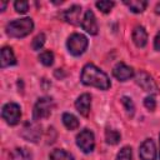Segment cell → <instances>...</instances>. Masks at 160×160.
I'll list each match as a JSON object with an SVG mask.
<instances>
[{
  "instance_id": "cell-1",
  "label": "cell",
  "mask_w": 160,
  "mask_h": 160,
  "mask_svg": "<svg viewBox=\"0 0 160 160\" xmlns=\"http://www.w3.org/2000/svg\"><path fill=\"white\" fill-rule=\"evenodd\" d=\"M80 79L84 85L95 86L100 90H108L110 88V80L108 75L99 68H96L94 64H86L82 68Z\"/></svg>"
},
{
  "instance_id": "cell-2",
  "label": "cell",
  "mask_w": 160,
  "mask_h": 160,
  "mask_svg": "<svg viewBox=\"0 0 160 160\" xmlns=\"http://www.w3.org/2000/svg\"><path fill=\"white\" fill-rule=\"evenodd\" d=\"M34 29V22L30 18L18 19L14 21H10L6 25V32L11 38H24L29 35Z\"/></svg>"
},
{
  "instance_id": "cell-3",
  "label": "cell",
  "mask_w": 160,
  "mask_h": 160,
  "mask_svg": "<svg viewBox=\"0 0 160 160\" xmlns=\"http://www.w3.org/2000/svg\"><path fill=\"white\" fill-rule=\"evenodd\" d=\"M66 45H68L69 52L71 55L79 56V55H81L86 50V48H88V39L82 34L75 32V34L69 36Z\"/></svg>"
},
{
  "instance_id": "cell-4",
  "label": "cell",
  "mask_w": 160,
  "mask_h": 160,
  "mask_svg": "<svg viewBox=\"0 0 160 160\" xmlns=\"http://www.w3.org/2000/svg\"><path fill=\"white\" fill-rule=\"evenodd\" d=\"M52 106H54V102H52L51 98H40L34 106L32 119L34 120H41V119L49 118L51 114Z\"/></svg>"
},
{
  "instance_id": "cell-5",
  "label": "cell",
  "mask_w": 160,
  "mask_h": 160,
  "mask_svg": "<svg viewBox=\"0 0 160 160\" xmlns=\"http://www.w3.org/2000/svg\"><path fill=\"white\" fill-rule=\"evenodd\" d=\"M134 78H135V82L144 90V91H148V92H150V94H156L158 92V85H156V82L152 80V78L148 74V72H145V71H142V70H140V71H138L135 75H134Z\"/></svg>"
},
{
  "instance_id": "cell-6",
  "label": "cell",
  "mask_w": 160,
  "mask_h": 160,
  "mask_svg": "<svg viewBox=\"0 0 160 160\" xmlns=\"http://www.w3.org/2000/svg\"><path fill=\"white\" fill-rule=\"evenodd\" d=\"M1 115H2V119L9 125H16L20 121V118H21L20 106L15 102H8L2 108Z\"/></svg>"
},
{
  "instance_id": "cell-7",
  "label": "cell",
  "mask_w": 160,
  "mask_h": 160,
  "mask_svg": "<svg viewBox=\"0 0 160 160\" xmlns=\"http://www.w3.org/2000/svg\"><path fill=\"white\" fill-rule=\"evenodd\" d=\"M76 145L80 148V150H82L84 152H91L94 150L95 146V138L94 134L88 130L84 129L82 131H80V134H78L76 136Z\"/></svg>"
},
{
  "instance_id": "cell-8",
  "label": "cell",
  "mask_w": 160,
  "mask_h": 160,
  "mask_svg": "<svg viewBox=\"0 0 160 160\" xmlns=\"http://www.w3.org/2000/svg\"><path fill=\"white\" fill-rule=\"evenodd\" d=\"M139 155L141 160H156V148L151 139L144 140V142L140 145Z\"/></svg>"
},
{
  "instance_id": "cell-9",
  "label": "cell",
  "mask_w": 160,
  "mask_h": 160,
  "mask_svg": "<svg viewBox=\"0 0 160 160\" xmlns=\"http://www.w3.org/2000/svg\"><path fill=\"white\" fill-rule=\"evenodd\" d=\"M81 26H82V29H84L88 34H90V35H96V34H98V30H99L98 22H96V19H95L94 12H92L91 10H88V11L85 12L84 19H82V21H81Z\"/></svg>"
},
{
  "instance_id": "cell-10",
  "label": "cell",
  "mask_w": 160,
  "mask_h": 160,
  "mask_svg": "<svg viewBox=\"0 0 160 160\" xmlns=\"http://www.w3.org/2000/svg\"><path fill=\"white\" fill-rule=\"evenodd\" d=\"M112 74H114V76H115L118 80H120V81H126V80H129L130 78L134 76V70H132V68L125 65L124 62H119V64H116L115 68L112 69Z\"/></svg>"
},
{
  "instance_id": "cell-11",
  "label": "cell",
  "mask_w": 160,
  "mask_h": 160,
  "mask_svg": "<svg viewBox=\"0 0 160 160\" xmlns=\"http://www.w3.org/2000/svg\"><path fill=\"white\" fill-rule=\"evenodd\" d=\"M80 14H81V8L79 5H72L70 9L65 10L61 14V18L72 25H79L80 24Z\"/></svg>"
},
{
  "instance_id": "cell-12",
  "label": "cell",
  "mask_w": 160,
  "mask_h": 160,
  "mask_svg": "<svg viewBox=\"0 0 160 160\" xmlns=\"http://www.w3.org/2000/svg\"><path fill=\"white\" fill-rule=\"evenodd\" d=\"M90 106H91V96L89 94H82L78 98V100L75 101V108L76 110L82 115V116H88L90 112Z\"/></svg>"
},
{
  "instance_id": "cell-13",
  "label": "cell",
  "mask_w": 160,
  "mask_h": 160,
  "mask_svg": "<svg viewBox=\"0 0 160 160\" xmlns=\"http://www.w3.org/2000/svg\"><path fill=\"white\" fill-rule=\"evenodd\" d=\"M41 134V130H40V126L35 125V124H26L24 130H22V136L29 140V141H32V142H36L39 136Z\"/></svg>"
},
{
  "instance_id": "cell-14",
  "label": "cell",
  "mask_w": 160,
  "mask_h": 160,
  "mask_svg": "<svg viewBox=\"0 0 160 160\" xmlns=\"http://www.w3.org/2000/svg\"><path fill=\"white\" fill-rule=\"evenodd\" d=\"M132 41L138 48H144L148 42V32L142 26H136L132 31Z\"/></svg>"
},
{
  "instance_id": "cell-15",
  "label": "cell",
  "mask_w": 160,
  "mask_h": 160,
  "mask_svg": "<svg viewBox=\"0 0 160 160\" xmlns=\"http://www.w3.org/2000/svg\"><path fill=\"white\" fill-rule=\"evenodd\" d=\"M16 62V59H15V55H14V51L11 48H2L1 49V60H0V64H1V68H6V66H10V65H14Z\"/></svg>"
},
{
  "instance_id": "cell-16",
  "label": "cell",
  "mask_w": 160,
  "mask_h": 160,
  "mask_svg": "<svg viewBox=\"0 0 160 160\" xmlns=\"http://www.w3.org/2000/svg\"><path fill=\"white\" fill-rule=\"evenodd\" d=\"M124 4L132 11V12H142L148 5L145 0H125Z\"/></svg>"
},
{
  "instance_id": "cell-17",
  "label": "cell",
  "mask_w": 160,
  "mask_h": 160,
  "mask_svg": "<svg viewBox=\"0 0 160 160\" xmlns=\"http://www.w3.org/2000/svg\"><path fill=\"white\" fill-rule=\"evenodd\" d=\"M62 122L69 130H75L79 128V120L76 116H74L70 112H64L62 114Z\"/></svg>"
},
{
  "instance_id": "cell-18",
  "label": "cell",
  "mask_w": 160,
  "mask_h": 160,
  "mask_svg": "<svg viewBox=\"0 0 160 160\" xmlns=\"http://www.w3.org/2000/svg\"><path fill=\"white\" fill-rule=\"evenodd\" d=\"M12 160H31V152L24 148H16L11 152Z\"/></svg>"
},
{
  "instance_id": "cell-19",
  "label": "cell",
  "mask_w": 160,
  "mask_h": 160,
  "mask_svg": "<svg viewBox=\"0 0 160 160\" xmlns=\"http://www.w3.org/2000/svg\"><path fill=\"white\" fill-rule=\"evenodd\" d=\"M50 160H74V158L62 149H55L50 154Z\"/></svg>"
},
{
  "instance_id": "cell-20",
  "label": "cell",
  "mask_w": 160,
  "mask_h": 160,
  "mask_svg": "<svg viewBox=\"0 0 160 160\" xmlns=\"http://www.w3.org/2000/svg\"><path fill=\"white\" fill-rule=\"evenodd\" d=\"M105 140L108 144L110 145H115L120 141V134L116 131V130H111V129H108L105 131Z\"/></svg>"
},
{
  "instance_id": "cell-21",
  "label": "cell",
  "mask_w": 160,
  "mask_h": 160,
  "mask_svg": "<svg viewBox=\"0 0 160 160\" xmlns=\"http://www.w3.org/2000/svg\"><path fill=\"white\" fill-rule=\"evenodd\" d=\"M39 60L41 61V64H44L45 66H50L54 62V54L51 51H44L39 55Z\"/></svg>"
},
{
  "instance_id": "cell-22",
  "label": "cell",
  "mask_w": 160,
  "mask_h": 160,
  "mask_svg": "<svg viewBox=\"0 0 160 160\" xmlns=\"http://www.w3.org/2000/svg\"><path fill=\"white\" fill-rule=\"evenodd\" d=\"M132 159V152H131V148L129 146H124L116 156V160H131Z\"/></svg>"
},
{
  "instance_id": "cell-23",
  "label": "cell",
  "mask_w": 160,
  "mask_h": 160,
  "mask_svg": "<svg viewBox=\"0 0 160 160\" xmlns=\"http://www.w3.org/2000/svg\"><path fill=\"white\" fill-rule=\"evenodd\" d=\"M45 44V35L41 32L39 35L35 36V39L32 40V44H31V48L32 50H40Z\"/></svg>"
},
{
  "instance_id": "cell-24",
  "label": "cell",
  "mask_w": 160,
  "mask_h": 160,
  "mask_svg": "<svg viewBox=\"0 0 160 160\" xmlns=\"http://www.w3.org/2000/svg\"><path fill=\"white\" fill-rule=\"evenodd\" d=\"M114 1H106V0H101L96 2V8L99 10H101L102 12H109L112 8H114Z\"/></svg>"
},
{
  "instance_id": "cell-25",
  "label": "cell",
  "mask_w": 160,
  "mask_h": 160,
  "mask_svg": "<svg viewBox=\"0 0 160 160\" xmlns=\"http://www.w3.org/2000/svg\"><path fill=\"white\" fill-rule=\"evenodd\" d=\"M14 8H15V10L18 12L24 14V12H26L29 10V2L24 1V0H18V1L14 2Z\"/></svg>"
},
{
  "instance_id": "cell-26",
  "label": "cell",
  "mask_w": 160,
  "mask_h": 160,
  "mask_svg": "<svg viewBox=\"0 0 160 160\" xmlns=\"http://www.w3.org/2000/svg\"><path fill=\"white\" fill-rule=\"evenodd\" d=\"M121 102H122V105L125 106V109H126V111L129 112V115H132L134 111H135V106H134L131 99H129L128 96H122V98H121Z\"/></svg>"
},
{
  "instance_id": "cell-27",
  "label": "cell",
  "mask_w": 160,
  "mask_h": 160,
  "mask_svg": "<svg viewBox=\"0 0 160 160\" xmlns=\"http://www.w3.org/2000/svg\"><path fill=\"white\" fill-rule=\"evenodd\" d=\"M144 105H145L146 109H149V110H154L155 106H156L155 99H154L152 96H148V98H145V100H144Z\"/></svg>"
},
{
  "instance_id": "cell-28",
  "label": "cell",
  "mask_w": 160,
  "mask_h": 160,
  "mask_svg": "<svg viewBox=\"0 0 160 160\" xmlns=\"http://www.w3.org/2000/svg\"><path fill=\"white\" fill-rule=\"evenodd\" d=\"M154 48H155V50L160 51V31L156 34V36L154 39Z\"/></svg>"
},
{
  "instance_id": "cell-29",
  "label": "cell",
  "mask_w": 160,
  "mask_h": 160,
  "mask_svg": "<svg viewBox=\"0 0 160 160\" xmlns=\"http://www.w3.org/2000/svg\"><path fill=\"white\" fill-rule=\"evenodd\" d=\"M155 12H156L158 15H160V2L156 4V6H155Z\"/></svg>"
},
{
  "instance_id": "cell-30",
  "label": "cell",
  "mask_w": 160,
  "mask_h": 160,
  "mask_svg": "<svg viewBox=\"0 0 160 160\" xmlns=\"http://www.w3.org/2000/svg\"><path fill=\"white\" fill-rule=\"evenodd\" d=\"M0 6H1V11H4L5 8H6V2H5V1H1V2H0Z\"/></svg>"
},
{
  "instance_id": "cell-31",
  "label": "cell",
  "mask_w": 160,
  "mask_h": 160,
  "mask_svg": "<svg viewBox=\"0 0 160 160\" xmlns=\"http://www.w3.org/2000/svg\"><path fill=\"white\" fill-rule=\"evenodd\" d=\"M159 142H160V134H159ZM159 156H160V152H159Z\"/></svg>"
}]
</instances>
